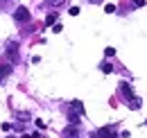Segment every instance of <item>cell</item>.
Instances as JSON below:
<instances>
[{"label": "cell", "instance_id": "cell-3", "mask_svg": "<svg viewBox=\"0 0 147 138\" xmlns=\"http://www.w3.org/2000/svg\"><path fill=\"white\" fill-rule=\"evenodd\" d=\"M5 52H7V57H9L11 61H16V59H18V43H16V41H9Z\"/></svg>", "mask_w": 147, "mask_h": 138}, {"label": "cell", "instance_id": "cell-13", "mask_svg": "<svg viewBox=\"0 0 147 138\" xmlns=\"http://www.w3.org/2000/svg\"><path fill=\"white\" fill-rule=\"evenodd\" d=\"M61 30H63V27H61V23H55V27H52V32H57V34H59Z\"/></svg>", "mask_w": 147, "mask_h": 138}, {"label": "cell", "instance_id": "cell-16", "mask_svg": "<svg viewBox=\"0 0 147 138\" xmlns=\"http://www.w3.org/2000/svg\"><path fill=\"white\" fill-rule=\"evenodd\" d=\"M93 2H102V0H93Z\"/></svg>", "mask_w": 147, "mask_h": 138}, {"label": "cell", "instance_id": "cell-2", "mask_svg": "<svg viewBox=\"0 0 147 138\" xmlns=\"http://www.w3.org/2000/svg\"><path fill=\"white\" fill-rule=\"evenodd\" d=\"M93 138H120V136L115 134V129H113V127H102V129H100Z\"/></svg>", "mask_w": 147, "mask_h": 138}, {"label": "cell", "instance_id": "cell-8", "mask_svg": "<svg viewBox=\"0 0 147 138\" xmlns=\"http://www.w3.org/2000/svg\"><path fill=\"white\" fill-rule=\"evenodd\" d=\"M100 68H102V72H107V75H109V72H113V66H111L109 61H104V64H102Z\"/></svg>", "mask_w": 147, "mask_h": 138}, {"label": "cell", "instance_id": "cell-5", "mask_svg": "<svg viewBox=\"0 0 147 138\" xmlns=\"http://www.w3.org/2000/svg\"><path fill=\"white\" fill-rule=\"evenodd\" d=\"M63 138H79V127L77 124H70L63 129Z\"/></svg>", "mask_w": 147, "mask_h": 138}, {"label": "cell", "instance_id": "cell-9", "mask_svg": "<svg viewBox=\"0 0 147 138\" xmlns=\"http://www.w3.org/2000/svg\"><path fill=\"white\" fill-rule=\"evenodd\" d=\"M68 0H48V5L50 7H61V5H66Z\"/></svg>", "mask_w": 147, "mask_h": 138}, {"label": "cell", "instance_id": "cell-14", "mask_svg": "<svg viewBox=\"0 0 147 138\" xmlns=\"http://www.w3.org/2000/svg\"><path fill=\"white\" fill-rule=\"evenodd\" d=\"M145 5V0H134V7H143Z\"/></svg>", "mask_w": 147, "mask_h": 138}, {"label": "cell", "instance_id": "cell-17", "mask_svg": "<svg viewBox=\"0 0 147 138\" xmlns=\"http://www.w3.org/2000/svg\"><path fill=\"white\" fill-rule=\"evenodd\" d=\"M145 124H147V120H145Z\"/></svg>", "mask_w": 147, "mask_h": 138}, {"label": "cell", "instance_id": "cell-15", "mask_svg": "<svg viewBox=\"0 0 147 138\" xmlns=\"http://www.w3.org/2000/svg\"><path fill=\"white\" fill-rule=\"evenodd\" d=\"M23 138H41L38 134H27V136H23Z\"/></svg>", "mask_w": 147, "mask_h": 138}, {"label": "cell", "instance_id": "cell-10", "mask_svg": "<svg viewBox=\"0 0 147 138\" xmlns=\"http://www.w3.org/2000/svg\"><path fill=\"white\" fill-rule=\"evenodd\" d=\"M129 109H140V100H138V97L129 100Z\"/></svg>", "mask_w": 147, "mask_h": 138}, {"label": "cell", "instance_id": "cell-4", "mask_svg": "<svg viewBox=\"0 0 147 138\" xmlns=\"http://www.w3.org/2000/svg\"><path fill=\"white\" fill-rule=\"evenodd\" d=\"M120 93L127 97V102L136 97V95H134V88H131V84H127V82H120Z\"/></svg>", "mask_w": 147, "mask_h": 138}, {"label": "cell", "instance_id": "cell-7", "mask_svg": "<svg viewBox=\"0 0 147 138\" xmlns=\"http://www.w3.org/2000/svg\"><path fill=\"white\" fill-rule=\"evenodd\" d=\"M55 23H57V14L52 12V14H48V16H45V25H55Z\"/></svg>", "mask_w": 147, "mask_h": 138}, {"label": "cell", "instance_id": "cell-11", "mask_svg": "<svg viewBox=\"0 0 147 138\" xmlns=\"http://www.w3.org/2000/svg\"><path fill=\"white\" fill-rule=\"evenodd\" d=\"M68 14H70V16H77V14H79V7H70Z\"/></svg>", "mask_w": 147, "mask_h": 138}, {"label": "cell", "instance_id": "cell-6", "mask_svg": "<svg viewBox=\"0 0 147 138\" xmlns=\"http://www.w3.org/2000/svg\"><path fill=\"white\" fill-rule=\"evenodd\" d=\"M11 68H14L11 64H0V84H2L9 75H11Z\"/></svg>", "mask_w": 147, "mask_h": 138}, {"label": "cell", "instance_id": "cell-1", "mask_svg": "<svg viewBox=\"0 0 147 138\" xmlns=\"http://www.w3.org/2000/svg\"><path fill=\"white\" fill-rule=\"evenodd\" d=\"M14 18H16V23H27V20L32 18V14H30L27 7H18V9L14 12Z\"/></svg>", "mask_w": 147, "mask_h": 138}, {"label": "cell", "instance_id": "cell-12", "mask_svg": "<svg viewBox=\"0 0 147 138\" xmlns=\"http://www.w3.org/2000/svg\"><path fill=\"white\" fill-rule=\"evenodd\" d=\"M104 12H107V14H113V12H115V7H113V5H107V7H104Z\"/></svg>", "mask_w": 147, "mask_h": 138}]
</instances>
